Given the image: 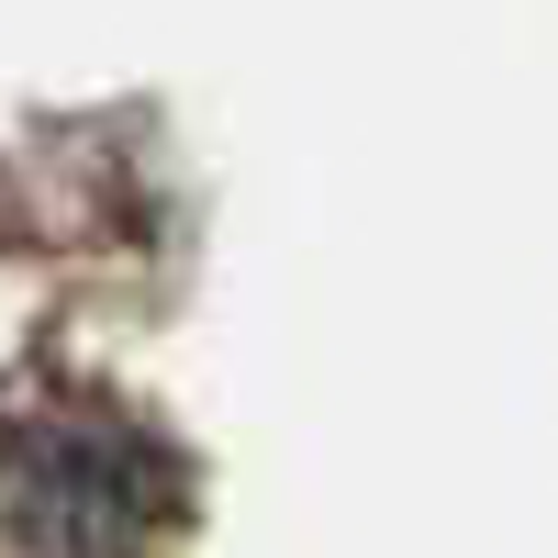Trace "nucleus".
Wrapping results in <instances>:
<instances>
[{
  "mask_svg": "<svg viewBox=\"0 0 558 558\" xmlns=\"http://www.w3.org/2000/svg\"><path fill=\"white\" fill-rule=\"evenodd\" d=\"M146 492L89 436H23L0 458V558H134Z\"/></svg>",
  "mask_w": 558,
  "mask_h": 558,
  "instance_id": "obj_1",
  "label": "nucleus"
}]
</instances>
